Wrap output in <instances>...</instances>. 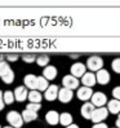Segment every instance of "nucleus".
Wrapping results in <instances>:
<instances>
[{
	"label": "nucleus",
	"mask_w": 120,
	"mask_h": 128,
	"mask_svg": "<svg viewBox=\"0 0 120 128\" xmlns=\"http://www.w3.org/2000/svg\"><path fill=\"white\" fill-rule=\"evenodd\" d=\"M96 78H97V83H100V84L105 86V84H107V83L110 82V74L107 70H100V71H97V75H96Z\"/></svg>",
	"instance_id": "nucleus-14"
},
{
	"label": "nucleus",
	"mask_w": 120,
	"mask_h": 128,
	"mask_svg": "<svg viewBox=\"0 0 120 128\" xmlns=\"http://www.w3.org/2000/svg\"><path fill=\"white\" fill-rule=\"evenodd\" d=\"M6 120L8 123L10 124V127H14V128H21L23 126V116H22L19 112L17 111H9L6 114Z\"/></svg>",
	"instance_id": "nucleus-1"
},
{
	"label": "nucleus",
	"mask_w": 120,
	"mask_h": 128,
	"mask_svg": "<svg viewBox=\"0 0 120 128\" xmlns=\"http://www.w3.org/2000/svg\"><path fill=\"white\" fill-rule=\"evenodd\" d=\"M91 102L94 105V106H97V108H103V105H106V102H107V97H106V94L102 93V92H96L92 96Z\"/></svg>",
	"instance_id": "nucleus-5"
},
{
	"label": "nucleus",
	"mask_w": 120,
	"mask_h": 128,
	"mask_svg": "<svg viewBox=\"0 0 120 128\" xmlns=\"http://www.w3.org/2000/svg\"><path fill=\"white\" fill-rule=\"evenodd\" d=\"M5 57H6V60H8V61H10V62H16L17 60H18V54H6Z\"/></svg>",
	"instance_id": "nucleus-30"
},
{
	"label": "nucleus",
	"mask_w": 120,
	"mask_h": 128,
	"mask_svg": "<svg viewBox=\"0 0 120 128\" xmlns=\"http://www.w3.org/2000/svg\"><path fill=\"white\" fill-rule=\"evenodd\" d=\"M92 128H107V126L105 124V123H97V124H94Z\"/></svg>",
	"instance_id": "nucleus-32"
},
{
	"label": "nucleus",
	"mask_w": 120,
	"mask_h": 128,
	"mask_svg": "<svg viewBox=\"0 0 120 128\" xmlns=\"http://www.w3.org/2000/svg\"><path fill=\"white\" fill-rule=\"evenodd\" d=\"M58 93H59V88L54 84L49 86V88L45 91V100L48 101H54L56 98H58Z\"/></svg>",
	"instance_id": "nucleus-10"
},
{
	"label": "nucleus",
	"mask_w": 120,
	"mask_h": 128,
	"mask_svg": "<svg viewBox=\"0 0 120 128\" xmlns=\"http://www.w3.org/2000/svg\"><path fill=\"white\" fill-rule=\"evenodd\" d=\"M23 82H25V87L32 89V91L37 89V76H35V75H32V74L26 75L23 78Z\"/></svg>",
	"instance_id": "nucleus-11"
},
{
	"label": "nucleus",
	"mask_w": 120,
	"mask_h": 128,
	"mask_svg": "<svg viewBox=\"0 0 120 128\" xmlns=\"http://www.w3.org/2000/svg\"><path fill=\"white\" fill-rule=\"evenodd\" d=\"M49 88L48 80L44 76H37V91H47Z\"/></svg>",
	"instance_id": "nucleus-21"
},
{
	"label": "nucleus",
	"mask_w": 120,
	"mask_h": 128,
	"mask_svg": "<svg viewBox=\"0 0 120 128\" xmlns=\"http://www.w3.org/2000/svg\"><path fill=\"white\" fill-rule=\"evenodd\" d=\"M66 128H79V126H76V124H71V126L66 127Z\"/></svg>",
	"instance_id": "nucleus-34"
},
{
	"label": "nucleus",
	"mask_w": 120,
	"mask_h": 128,
	"mask_svg": "<svg viewBox=\"0 0 120 128\" xmlns=\"http://www.w3.org/2000/svg\"><path fill=\"white\" fill-rule=\"evenodd\" d=\"M96 110V106L92 102H84V105L81 106V116L85 118V119H92L93 116V112Z\"/></svg>",
	"instance_id": "nucleus-7"
},
{
	"label": "nucleus",
	"mask_w": 120,
	"mask_h": 128,
	"mask_svg": "<svg viewBox=\"0 0 120 128\" xmlns=\"http://www.w3.org/2000/svg\"><path fill=\"white\" fill-rule=\"evenodd\" d=\"M72 91L71 89H67V88H62L59 89V93H58V100L61 101L62 104H69L72 100Z\"/></svg>",
	"instance_id": "nucleus-9"
},
{
	"label": "nucleus",
	"mask_w": 120,
	"mask_h": 128,
	"mask_svg": "<svg viewBox=\"0 0 120 128\" xmlns=\"http://www.w3.org/2000/svg\"><path fill=\"white\" fill-rule=\"evenodd\" d=\"M14 98H16V97H14V93H13V92H10V91L4 92V102H5V105L13 104Z\"/></svg>",
	"instance_id": "nucleus-24"
},
{
	"label": "nucleus",
	"mask_w": 120,
	"mask_h": 128,
	"mask_svg": "<svg viewBox=\"0 0 120 128\" xmlns=\"http://www.w3.org/2000/svg\"><path fill=\"white\" fill-rule=\"evenodd\" d=\"M28 100L30 102H32V104H40L41 101V94L39 91H31V92H28Z\"/></svg>",
	"instance_id": "nucleus-20"
},
{
	"label": "nucleus",
	"mask_w": 120,
	"mask_h": 128,
	"mask_svg": "<svg viewBox=\"0 0 120 128\" xmlns=\"http://www.w3.org/2000/svg\"><path fill=\"white\" fill-rule=\"evenodd\" d=\"M87 66H88V69L91 71H100V70H102L103 60L100 56H92V57L88 58Z\"/></svg>",
	"instance_id": "nucleus-2"
},
{
	"label": "nucleus",
	"mask_w": 120,
	"mask_h": 128,
	"mask_svg": "<svg viewBox=\"0 0 120 128\" xmlns=\"http://www.w3.org/2000/svg\"><path fill=\"white\" fill-rule=\"evenodd\" d=\"M1 79H3V82L5 83V84H10V83H13V80H14V72H13V70H10V71L6 74L4 78H1Z\"/></svg>",
	"instance_id": "nucleus-26"
},
{
	"label": "nucleus",
	"mask_w": 120,
	"mask_h": 128,
	"mask_svg": "<svg viewBox=\"0 0 120 128\" xmlns=\"http://www.w3.org/2000/svg\"><path fill=\"white\" fill-rule=\"evenodd\" d=\"M40 108H41V105L40 104H32V102H30L28 105H27V110H31V111H37V110H40Z\"/></svg>",
	"instance_id": "nucleus-28"
},
{
	"label": "nucleus",
	"mask_w": 120,
	"mask_h": 128,
	"mask_svg": "<svg viewBox=\"0 0 120 128\" xmlns=\"http://www.w3.org/2000/svg\"><path fill=\"white\" fill-rule=\"evenodd\" d=\"M112 96H114L115 100H119L120 101V86L119 87H115L112 89Z\"/></svg>",
	"instance_id": "nucleus-29"
},
{
	"label": "nucleus",
	"mask_w": 120,
	"mask_h": 128,
	"mask_svg": "<svg viewBox=\"0 0 120 128\" xmlns=\"http://www.w3.org/2000/svg\"><path fill=\"white\" fill-rule=\"evenodd\" d=\"M22 60L27 64H31V62H35V60H37V57L32 53H26V54L22 56Z\"/></svg>",
	"instance_id": "nucleus-25"
},
{
	"label": "nucleus",
	"mask_w": 120,
	"mask_h": 128,
	"mask_svg": "<svg viewBox=\"0 0 120 128\" xmlns=\"http://www.w3.org/2000/svg\"><path fill=\"white\" fill-rule=\"evenodd\" d=\"M43 76L47 80H53L57 76V69L56 66H47L45 69L43 70Z\"/></svg>",
	"instance_id": "nucleus-16"
},
{
	"label": "nucleus",
	"mask_w": 120,
	"mask_h": 128,
	"mask_svg": "<svg viewBox=\"0 0 120 128\" xmlns=\"http://www.w3.org/2000/svg\"><path fill=\"white\" fill-rule=\"evenodd\" d=\"M45 119H47L48 124H50V126H56L57 123H59V114H58L56 110H50V111L47 112Z\"/></svg>",
	"instance_id": "nucleus-15"
},
{
	"label": "nucleus",
	"mask_w": 120,
	"mask_h": 128,
	"mask_svg": "<svg viewBox=\"0 0 120 128\" xmlns=\"http://www.w3.org/2000/svg\"><path fill=\"white\" fill-rule=\"evenodd\" d=\"M4 105H5V102H4V94H3L1 91H0V110L4 109Z\"/></svg>",
	"instance_id": "nucleus-31"
},
{
	"label": "nucleus",
	"mask_w": 120,
	"mask_h": 128,
	"mask_svg": "<svg viewBox=\"0 0 120 128\" xmlns=\"http://www.w3.org/2000/svg\"><path fill=\"white\" fill-rule=\"evenodd\" d=\"M59 123L65 127H69L72 124V115L70 112H62L59 114Z\"/></svg>",
	"instance_id": "nucleus-18"
},
{
	"label": "nucleus",
	"mask_w": 120,
	"mask_h": 128,
	"mask_svg": "<svg viewBox=\"0 0 120 128\" xmlns=\"http://www.w3.org/2000/svg\"><path fill=\"white\" fill-rule=\"evenodd\" d=\"M10 70L12 69H10V66L8 64H6V62H1V64H0V78H4Z\"/></svg>",
	"instance_id": "nucleus-23"
},
{
	"label": "nucleus",
	"mask_w": 120,
	"mask_h": 128,
	"mask_svg": "<svg viewBox=\"0 0 120 128\" xmlns=\"http://www.w3.org/2000/svg\"><path fill=\"white\" fill-rule=\"evenodd\" d=\"M4 128H14V127H4Z\"/></svg>",
	"instance_id": "nucleus-37"
},
{
	"label": "nucleus",
	"mask_w": 120,
	"mask_h": 128,
	"mask_svg": "<svg viewBox=\"0 0 120 128\" xmlns=\"http://www.w3.org/2000/svg\"><path fill=\"white\" fill-rule=\"evenodd\" d=\"M107 109L111 114H120V101L119 100H110L107 102Z\"/></svg>",
	"instance_id": "nucleus-17"
},
{
	"label": "nucleus",
	"mask_w": 120,
	"mask_h": 128,
	"mask_svg": "<svg viewBox=\"0 0 120 128\" xmlns=\"http://www.w3.org/2000/svg\"><path fill=\"white\" fill-rule=\"evenodd\" d=\"M22 116H23V120L25 122H32V120L37 119V112L35 111H31V110H23V112H22Z\"/></svg>",
	"instance_id": "nucleus-19"
},
{
	"label": "nucleus",
	"mask_w": 120,
	"mask_h": 128,
	"mask_svg": "<svg viewBox=\"0 0 120 128\" xmlns=\"http://www.w3.org/2000/svg\"><path fill=\"white\" fill-rule=\"evenodd\" d=\"M109 109H106V108H97L96 110H94V112H93V116H92V122L94 123V124H97V123H102V120H105L107 118V115H109Z\"/></svg>",
	"instance_id": "nucleus-3"
},
{
	"label": "nucleus",
	"mask_w": 120,
	"mask_h": 128,
	"mask_svg": "<svg viewBox=\"0 0 120 128\" xmlns=\"http://www.w3.org/2000/svg\"><path fill=\"white\" fill-rule=\"evenodd\" d=\"M70 57H72V58H78L79 54H70Z\"/></svg>",
	"instance_id": "nucleus-36"
},
{
	"label": "nucleus",
	"mask_w": 120,
	"mask_h": 128,
	"mask_svg": "<svg viewBox=\"0 0 120 128\" xmlns=\"http://www.w3.org/2000/svg\"><path fill=\"white\" fill-rule=\"evenodd\" d=\"M71 75H74L75 78H83L85 75V65L81 62H76L71 66Z\"/></svg>",
	"instance_id": "nucleus-6"
},
{
	"label": "nucleus",
	"mask_w": 120,
	"mask_h": 128,
	"mask_svg": "<svg viewBox=\"0 0 120 128\" xmlns=\"http://www.w3.org/2000/svg\"><path fill=\"white\" fill-rule=\"evenodd\" d=\"M62 84H63V88L72 91V89H76L79 87V80L74 75H66V76L62 78Z\"/></svg>",
	"instance_id": "nucleus-4"
},
{
	"label": "nucleus",
	"mask_w": 120,
	"mask_h": 128,
	"mask_svg": "<svg viewBox=\"0 0 120 128\" xmlns=\"http://www.w3.org/2000/svg\"><path fill=\"white\" fill-rule=\"evenodd\" d=\"M4 62V54H0V64Z\"/></svg>",
	"instance_id": "nucleus-35"
},
{
	"label": "nucleus",
	"mask_w": 120,
	"mask_h": 128,
	"mask_svg": "<svg viewBox=\"0 0 120 128\" xmlns=\"http://www.w3.org/2000/svg\"><path fill=\"white\" fill-rule=\"evenodd\" d=\"M49 60H50L49 56H47V54H40V56H37L36 62H37V65L41 66V67H47L48 64H49Z\"/></svg>",
	"instance_id": "nucleus-22"
},
{
	"label": "nucleus",
	"mask_w": 120,
	"mask_h": 128,
	"mask_svg": "<svg viewBox=\"0 0 120 128\" xmlns=\"http://www.w3.org/2000/svg\"><path fill=\"white\" fill-rule=\"evenodd\" d=\"M81 83L84 84V87H93L97 83V78L93 72H85V75L81 78Z\"/></svg>",
	"instance_id": "nucleus-13"
},
{
	"label": "nucleus",
	"mask_w": 120,
	"mask_h": 128,
	"mask_svg": "<svg viewBox=\"0 0 120 128\" xmlns=\"http://www.w3.org/2000/svg\"><path fill=\"white\" fill-rule=\"evenodd\" d=\"M92 96H93V89L92 88L81 87V88L78 89V97H79V100H81V101L88 102V100L92 98Z\"/></svg>",
	"instance_id": "nucleus-8"
},
{
	"label": "nucleus",
	"mask_w": 120,
	"mask_h": 128,
	"mask_svg": "<svg viewBox=\"0 0 120 128\" xmlns=\"http://www.w3.org/2000/svg\"><path fill=\"white\" fill-rule=\"evenodd\" d=\"M111 67L116 74H120V58H115L114 61L111 62Z\"/></svg>",
	"instance_id": "nucleus-27"
},
{
	"label": "nucleus",
	"mask_w": 120,
	"mask_h": 128,
	"mask_svg": "<svg viewBox=\"0 0 120 128\" xmlns=\"http://www.w3.org/2000/svg\"><path fill=\"white\" fill-rule=\"evenodd\" d=\"M27 87H17L16 88V91H14V97H16V100L18 102H22V101H25L26 98H28V92H27Z\"/></svg>",
	"instance_id": "nucleus-12"
},
{
	"label": "nucleus",
	"mask_w": 120,
	"mask_h": 128,
	"mask_svg": "<svg viewBox=\"0 0 120 128\" xmlns=\"http://www.w3.org/2000/svg\"><path fill=\"white\" fill-rule=\"evenodd\" d=\"M116 126H118V128H120V114H119V116H118V120H116Z\"/></svg>",
	"instance_id": "nucleus-33"
},
{
	"label": "nucleus",
	"mask_w": 120,
	"mask_h": 128,
	"mask_svg": "<svg viewBox=\"0 0 120 128\" xmlns=\"http://www.w3.org/2000/svg\"><path fill=\"white\" fill-rule=\"evenodd\" d=\"M0 128H1V127H0Z\"/></svg>",
	"instance_id": "nucleus-38"
}]
</instances>
